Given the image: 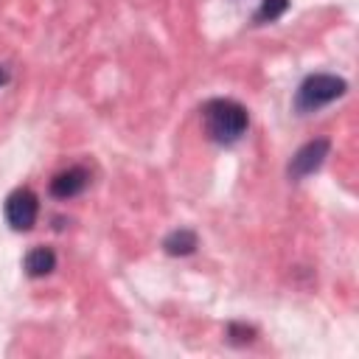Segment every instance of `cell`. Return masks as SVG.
Segmentation results:
<instances>
[{
  "instance_id": "obj_2",
  "label": "cell",
  "mask_w": 359,
  "mask_h": 359,
  "mask_svg": "<svg viewBox=\"0 0 359 359\" xmlns=\"http://www.w3.org/2000/svg\"><path fill=\"white\" fill-rule=\"evenodd\" d=\"M348 90V81L342 76H334V73H311L300 81L297 93H294V109L300 115L306 112H317L320 107L337 101L339 95H345Z\"/></svg>"
},
{
  "instance_id": "obj_4",
  "label": "cell",
  "mask_w": 359,
  "mask_h": 359,
  "mask_svg": "<svg viewBox=\"0 0 359 359\" xmlns=\"http://www.w3.org/2000/svg\"><path fill=\"white\" fill-rule=\"evenodd\" d=\"M328 154H331V140H328V137H314V140L303 143V146L292 154V160H289V168H286L289 180H303V177L314 174V171L325 163Z\"/></svg>"
},
{
  "instance_id": "obj_7",
  "label": "cell",
  "mask_w": 359,
  "mask_h": 359,
  "mask_svg": "<svg viewBox=\"0 0 359 359\" xmlns=\"http://www.w3.org/2000/svg\"><path fill=\"white\" fill-rule=\"evenodd\" d=\"M196 247H199V238H196V233L188 230V227H177V230H171V233L163 238V250H165L168 255H174V258L191 255Z\"/></svg>"
},
{
  "instance_id": "obj_9",
  "label": "cell",
  "mask_w": 359,
  "mask_h": 359,
  "mask_svg": "<svg viewBox=\"0 0 359 359\" xmlns=\"http://www.w3.org/2000/svg\"><path fill=\"white\" fill-rule=\"evenodd\" d=\"M227 339L233 345H247L255 339V328L252 325H244V323H230L227 325Z\"/></svg>"
},
{
  "instance_id": "obj_10",
  "label": "cell",
  "mask_w": 359,
  "mask_h": 359,
  "mask_svg": "<svg viewBox=\"0 0 359 359\" xmlns=\"http://www.w3.org/2000/svg\"><path fill=\"white\" fill-rule=\"evenodd\" d=\"M8 79H11L8 67H6V65H0V87H3V84H8Z\"/></svg>"
},
{
  "instance_id": "obj_3",
  "label": "cell",
  "mask_w": 359,
  "mask_h": 359,
  "mask_svg": "<svg viewBox=\"0 0 359 359\" xmlns=\"http://www.w3.org/2000/svg\"><path fill=\"white\" fill-rule=\"evenodd\" d=\"M6 222L11 230H31L39 216V199L31 188H17L6 196Z\"/></svg>"
},
{
  "instance_id": "obj_5",
  "label": "cell",
  "mask_w": 359,
  "mask_h": 359,
  "mask_svg": "<svg viewBox=\"0 0 359 359\" xmlns=\"http://www.w3.org/2000/svg\"><path fill=\"white\" fill-rule=\"evenodd\" d=\"M90 185V171L84 165H70L65 171H59L53 180H50V194L56 199H73L79 196L84 188Z\"/></svg>"
},
{
  "instance_id": "obj_8",
  "label": "cell",
  "mask_w": 359,
  "mask_h": 359,
  "mask_svg": "<svg viewBox=\"0 0 359 359\" xmlns=\"http://www.w3.org/2000/svg\"><path fill=\"white\" fill-rule=\"evenodd\" d=\"M286 8H289V0H264L261 8L255 11V22H275Z\"/></svg>"
},
{
  "instance_id": "obj_6",
  "label": "cell",
  "mask_w": 359,
  "mask_h": 359,
  "mask_svg": "<svg viewBox=\"0 0 359 359\" xmlns=\"http://www.w3.org/2000/svg\"><path fill=\"white\" fill-rule=\"evenodd\" d=\"M22 266H25L28 278H45L56 269V252L50 247H34V250H28Z\"/></svg>"
},
{
  "instance_id": "obj_1",
  "label": "cell",
  "mask_w": 359,
  "mask_h": 359,
  "mask_svg": "<svg viewBox=\"0 0 359 359\" xmlns=\"http://www.w3.org/2000/svg\"><path fill=\"white\" fill-rule=\"evenodd\" d=\"M202 123H205V135L219 143V146H230L236 140H241V135L250 126V115L247 109L233 101V98H210L202 107Z\"/></svg>"
}]
</instances>
